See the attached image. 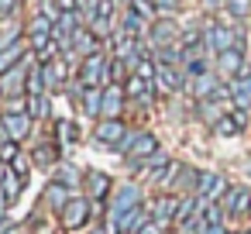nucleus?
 I'll return each mask as SVG.
<instances>
[{
  "label": "nucleus",
  "mask_w": 251,
  "mask_h": 234,
  "mask_svg": "<svg viewBox=\"0 0 251 234\" xmlns=\"http://www.w3.org/2000/svg\"><path fill=\"white\" fill-rule=\"evenodd\" d=\"M76 179H79V176H76V169H73V165H62V169H59V182L76 186Z\"/></svg>",
  "instance_id": "obj_42"
},
{
  "label": "nucleus",
  "mask_w": 251,
  "mask_h": 234,
  "mask_svg": "<svg viewBox=\"0 0 251 234\" xmlns=\"http://www.w3.org/2000/svg\"><path fill=\"white\" fill-rule=\"evenodd\" d=\"M203 42H206V49H213V52L237 49V35H234L230 28H224V25H210V28L203 31Z\"/></svg>",
  "instance_id": "obj_11"
},
{
  "label": "nucleus",
  "mask_w": 251,
  "mask_h": 234,
  "mask_svg": "<svg viewBox=\"0 0 251 234\" xmlns=\"http://www.w3.org/2000/svg\"><path fill=\"white\" fill-rule=\"evenodd\" d=\"M52 28H55V25H52L45 14H35V18L28 21V45H31V52H35V55L52 42Z\"/></svg>",
  "instance_id": "obj_6"
},
{
  "label": "nucleus",
  "mask_w": 251,
  "mask_h": 234,
  "mask_svg": "<svg viewBox=\"0 0 251 234\" xmlns=\"http://www.w3.org/2000/svg\"><path fill=\"white\" fill-rule=\"evenodd\" d=\"M114 59H121V62H127L131 69L145 59V49H141V38H134V35H127V31H117L114 35Z\"/></svg>",
  "instance_id": "obj_3"
},
{
  "label": "nucleus",
  "mask_w": 251,
  "mask_h": 234,
  "mask_svg": "<svg viewBox=\"0 0 251 234\" xmlns=\"http://www.w3.org/2000/svg\"><path fill=\"white\" fill-rule=\"evenodd\" d=\"M73 196H69V186L66 182H49V189H45V203L52 207V210H66V203H69Z\"/></svg>",
  "instance_id": "obj_21"
},
{
  "label": "nucleus",
  "mask_w": 251,
  "mask_h": 234,
  "mask_svg": "<svg viewBox=\"0 0 251 234\" xmlns=\"http://www.w3.org/2000/svg\"><path fill=\"white\" fill-rule=\"evenodd\" d=\"M131 7L141 14V18H155L158 11H155V0H131Z\"/></svg>",
  "instance_id": "obj_38"
},
{
  "label": "nucleus",
  "mask_w": 251,
  "mask_h": 234,
  "mask_svg": "<svg viewBox=\"0 0 251 234\" xmlns=\"http://www.w3.org/2000/svg\"><path fill=\"white\" fill-rule=\"evenodd\" d=\"M86 220H90V200L86 196H73L66 203V210H62V227L66 231H79Z\"/></svg>",
  "instance_id": "obj_7"
},
{
  "label": "nucleus",
  "mask_w": 251,
  "mask_h": 234,
  "mask_svg": "<svg viewBox=\"0 0 251 234\" xmlns=\"http://www.w3.org/2000/svg\"><path fill=\"white\" fill-rule=\"evenodd\" d=\"M176 213H179V200H176V196H162V200L151 207V220L162 224V227L176 224Z\"/></svg>",
  "instance_id": "obj_15"
},
{
  "label": "nucleus",
  "mask_w": 251,
  "mask_h": 234,
  "mask_svg": "<svg viewBox=\"0 0 251 234\" xmlns=\"http://www.w3.org/2000/svg\"><path fill=\"white\" fill-rule=\"evenodd\" d=\"M227 193V179L217 176V172H200V182H196V196L203 200H220Z\"/></svg>",
  "instance_id": "obj_13"
},
{
  "label": "nucleus",
  "mask_w": 251,
  "mask_h": 234,
  "mask_svg": "<svg viewBox=\"0 0 251 234\" xmlns=\"http://www.w3.org/2000/svg\"><path fill=\"white\" fill-rule=\"evenodd\" d=\"M165 162H169V155H165V152H155L151 158H145V165H165Z\"/></svg>",
  "instance_id": "obj_46"
},
{
  "label": "nucleus",
  "mask_w": 251,
  "mask_h": 234,
  "mask_svg": "<svg viewBox=\"0 0 251 234\" xmlns=\"http://www.w3.org/2000/svg\"><path fill=\"white\" fill-rule=\"evenodd\" d=\"M220 207L227 210V213H251V189H244V186H230L224 196H220Z\"/></svg>",
  "instance_id": "obj_12"
},
{
  "label": "nucleus",
  "mask_w": 251,
  "mask_h": 234,
  "mask_svg": "<svg viewBox=\"0 0 251 234\" xmlns=\"http://www.w3.org/2000/svg\"><path fill=\"white\" fill-rule=\"evenodd\" d=\"M200 234H227V231H224V224H203Z\"/></svg>",
  "instance_id": "obj_49"
},
{
  "label": "nucleus",
  "mask_w": 251,
  "mask_h": 234,
  "mask_svg": "<svg viewBox=\"0 0 251 234\" xmlns=\"http://www.w3.org/2000/svg\"><path fill=\"white\" fill-rule=\"evenodd\" d=\"M145 21H148V18H141L134 7H127L124 18H121V31H127V35H134V38H145Z\"/></svg>",
  "instance_id": "obj_23"
},
{
  "label": "nucleus",
  "mask_w": 251,
  "mask_h": 234,
  "mask_svg": "<svg viewBox=\"0 0 251 234\" xmlns=\"http://www.w3.org/2000/svg\"><path fill=\"white\" fill-rule=\"evenodd\" d=\"M134 207H141V193H138V186L134 182H124V186H117L114 189V200H110V220L117 224L127 210H134Z\"/></svg>",
  "instance_id": "obj_4"
},
{
  "label": "nucleus",
  "mask_w": 251,
  "mask_h": 234,
  "mask_svg": "<svg viewBox=\"0 0 251 234\" xmlns=\"http://www.w3.org/2000/svg\"><path fill=\"white\" fill-rule=\"evenodd\" d=\"M0 158H4V162H14V158H18V141H4V145H0Z\"/></svg>",
  "instance_id": "obj_41"
},
{
  "label": "nucleus",
  "mask_w": 251,
  "mask_h": 234,
  "mask_svg": "<svg viewBox=\"0 0 251 234\" xmlns=\"http://www.w3.org/2000/svg\"><path fill=\"white\" fill-rule=\"evenodd\" d=\"M217 73L224 79H237V76H248V66H244V52L241 49H227V52H217Z\"/></svg>",
  "instance_id": "obj_5"
},
{
  "label": "nucleus",
  "mask_w": 251,
  "mask_h": 234,
  "mask_svg": "<svg viewBox=\"0 0 251 234\" xmlns=\"http://www.w3.org/2000/svg\"><path fill=\"white\" fill-rule=\"evenodd\" d=\"M158 62H162V66H176V62H179V45H165V49H158Z\"/></svg>",
  "instance_id": "obj_33"
},
{
  "label": "nucleus",
  "mask_w": 251,
  "mask_h": 234,
  "mask_svg": "<svg viewBox=\"0 0 251 234\" xmlns=\"http://www.w3.org/2000/svg\"><path fill=\"white\" fill-rule=\"evenodd\" d=\"M0 131L7 134V141H25L31 131V114H0Z\"/></svg>",
  "instance_id": "obj_8"
},
{
  "label": "nucleus",
  "mask_w": 251,
  "mask_h": 234,
  "mask_svg": "<svg viewBox=\"0 0 251 234\" xmlns=\"http://www.w3.org/2000/svg\"><path fill=\"white\" fill-rule=\"evenodd\" d=\"M18 31H21V28H4V31H0V52L21 42V35H18Z\"/></svg>",
  "instance_id": "obj_36"
},
{
  "label": "nucleus",
  "mask_w": 251,
  "mask_h": 234,
  "mask_svg": "<svg viewBox=\"0 0 251 234\" xmlns=\"http://www.w3.org/2000/svg\"><path fill=\"white\" fill-rule=\"evenodd\" d=\"M179 86H182V76L176 73V66H162V62H158L155 90H158V93H172V90H179Z\"/></svg>",
  "instance_id": "obj_18"
},
{
  "label": "nucleus",
  "mask_w": 251,
  "mask_h": 234,
  "mask_svg": "<svg viewBox=\"0 0 251 234\" xmlns=\"http://www.w3.org/2000/svg\"><path fill=\"white\" fill-rule=\"evenodd\" d=\"M35 158H38L42 165H52V162H55V152H52V148H38V152H35Z\"/></svg>",
  "instance_id": "obj_45"
},
{
  "label": "nucleus",
  "mask_w": 251,
  "mask_h": 234,
  "mask_svg": "<svg viewBox=\"0 0 251 234\" xmlns=\"http://www.w3.org/2000/svg\"><path fill=\"white\" fill-rule=\"evenodd\" d=\"M193 90H196V97H203V100H206L210 93H217V90H213V76H200Z\"/></svg>",
  "instance_id": "obj_37"
},
{
  "label": "nucleus",
  "mask_w": 251,
  "mask_h": 234,
  "mask_svg": "<svg viewBox=\"0 0 251 234\" xmlns=\"http://www.w3.org/2000/svg\"><path fill=\"white\" fill-rule=\"evenodd\" d=\"M107 69H110V59L103 55V49L86 55L79 62V86H107Z\"/></svg>",
  "instance_id": "obj_1"
},
{
  "label": "nucleus",
  "mask_w": 251,
  "mask_h": 234,
  "mask_svg": "<svg viewBox=\"0 0 251 234\" xmlns=\"http://www.w3.org/2000/svg\"><path fill=\"white\" fill-rule=\"evenodd\" d=\"M155 11H158V18H172L179 11V0H155Z\"/></svg>",
  "instance_id": "obj_39"
},
{
  "label": "nucleus",
  "mask_w": 251,
  "mask_h": 234,
  "mask_svg": "<svg viewBox=\"0 0 251 234\" xmlns=\"http://www.w3.org/2000/svg\"><path fill=\"white\" fill-rule=\"evenodd\" d=\"M11 172H18L21 179H28V162H25V155H18V158L11 162Z\"/></svg>",
  "instance_id": "obj_43"
},
{
  "label": "nucleus",
  "mask_w": 251,
  "mask_h": 234,
  "mask_svg": "<svg viewBox=\"0 0 251 234\" xmlns=\"http://www.w3.org/2000/svg\"><path fill=\"white\" fill-rule=\"evenodd\" d=\"M162 231H165L162 224H155V220H148V224H145V227H141L138 234H162Z\"/></svg>",
  "instance_id": "obj_47"
},
{
  "label": "nucleus",
  "mask_w": 251,
  "mask_h": 234,
  "mask_svg": "<svg viewBox=\"0 0 251 234\" xmlns=\"http://www.w3.org/2000/svg\"><path fill=\"white\" fill-rule=\"evenodd\" d=\"M227 93H230V100H234L237 110H248L251 107V76H237Z\"/></svg>",
  "instance_id": "obj_19"
},
{
  "label": "nucleus",
  "mask_w": 251,
  "mask_h": 234,
  "mask_svg": "<svg viewBox=\"0 0 251 234\" xmlns=\"http://www.w3.org/2000/svg\"><path fill=\"white\" fill-rule=\"evenodd\" d=\"M28 114L31 117H49V100L45 97H28Z\"/></svg>",
  "instance_id": "obj_31"
},
{
  "label": "nucleus",
  "mask_w": 251,
  "mask_h": 234,
  "mask_svg": "<svg viewBox=\"0 0 251 234\" xmlns=\"http://www.w3.org/2000/svg\"><path fill=\"white\" fill-rule=\"evenodd\" d=\"M124 138H127V128L121 124V117H100V124H97V141H100V145L121 148Z\"/></svg>",
  "instance_id": "obj_9"
},
{
  "label": "nucleus",
  "mask_w": 251,
  "mask_h": 234,
  "mask_svg": "<svg viewBox=\"0 0 251 234\" xmlns=\"http://www.w3.org/2000/svg\"><path fill=\"white\" fill-rule=\"evenodd\" d=\"M196 210H200V203L189 196V200H179V213H176V224L179 227H186V220H196Z\"/></svg>",
  "instance_id": "obj_28"
},
{
  "label": "nucleus",
  "mask_w": 251,
  "mask_h": 234,
  "mask_svg": "<svg viewBox=\"0 0 251 234\" xmlns=\"http://www.w3.org/2000/svg\"><path fill=\"white\" fill-rule=\"evenodd\" d=\"M21 182H25V179H21L18 172H7V179H4V186H0V189H4V193H7V203H11V200H18V193H21Z\"/></svg>",
  "instance_id": "obj_29"
},
{
  "label": "nucleus",
  "mask_w": 251,
  "mask_h": 234,
  "mask_svg": "<svg viewBox=\"0 0 251 234\" xmlns=\"http://www.w3.org/2000/svg\"><path fill=\"white\" fill-rule=\"evenodd\" d=\"M244 124H248V114H244V110H237L234 117H227V114H224V117L213 124V131H217V134H224V138H230V134H237Z\"/></svg>",
  "instance_id": "obj_22"
},
{
  "label": "nucleus",
  "mask_w": 251,
  "mask_h": 234,
  "mask_svg": "<svg viewBox=\"0 0 251 234\" xmlns=\"http://www.w3.org/2000/svg\"><path fill=\"white\" fill-rule=\"evenodd\" d=\"M172 38H176V21L172 18H155V25H151V45L165 49V45H172Z\"/></svg>",
  "instance_id": "obj_16"
},
{
  "label": "nucleus",
  "mask_w": 251,
  "mask_h": 234,
  "mask_svg": "<svg viewBox=\"0 0 251 234\" xmlns=\"http://www.w3.org/2000/svg\"><path fill=\"white\" fill-rule=\"evenodd\" d=\"M134 73H138L141 79H148V83H155V73H158V62H151V59L145 55V59H141V62L134 66Z\"/></svg>",
  "instance_id": "obj_30"
},
{
  "label": "nucleus",
  "mask_w": 251,
  "mask_h": 234,
  "mask_svg": "<svg viewBox=\"0 0 251 234\" xmlns=\"http://www.w3.org/2000/svg\"><path fill=\"white\" fill-rule=\"evenodd\" d=\"M28 62H18L14 69H7L4 76H0V93L4 97H21L25 93V83H28Z\"/></svg>",
  "instance_id": "obj_10"
},
{
  "label": "nucleus",
  "mask_w": 251,
  "mask_h": 234,
  "mask_svg": "<svg viewBox=\"0 0 251 234\" xmlns=\"http://www.w3.org/2000/svg\"><path fill=\"white\" fill-rule=\"evenodd\" d=\"M200 110H203V117H206L210 124H217V121L224 117V110H220V107H217L213 100H203V104H200Z\"/></svg>",
  "instance_id": "obj_34"
},
{
  "label": "nucleus",
  "mask_w": 251,
  "mask_h": 234,
  "mask_svg": "<svg viewBox=\"0 0 251 234\" xmlns=\"http://www.w3.org/2000/svg\"><path fill=\"white\" fill-rule=\"evenodd\" d=\"M73 49L79 52V59H86V55H93V52H100V38L83 25L79 31H76V38H73Z\"/></svg>",
  "instance_id": "obj_20"
},
{
  "label": "nucleus",
  "mask_w": 251,
  "mask_h": 234,
  "mask_svg": "<svg viewBox=\"0 0 251 234\" xmlns=\"http://www.w3.org/2000/svg\"><path fill=\"white\" fill-rule=\"evenodd\" d=\"M121 152H127L131 165H138V162H145V158H151V155L158 152V141H155V134H148V131H134V134H127V138L121 141Z\"/></svg>",
  "instance_id": "obj_2"
},
{
  "label": "nucleus",
  "mask_w": 251,
  "mask_h": 234,
  "mask_svg": "<svg viewBox=\"0 0 251 234\" xmlns=\"http://www.w3.org/2000/svg\"><path fill=\"white\" fill-rule=\"evenodd\" d=\"M148 86H151L148 79H141L138 73H131V76H127V83H124V93H127V97H134V100H148Z\"/></svg>",
  "instance_id": "obj_26"
},
{
  "label": "nucleus",
  "mask_w": 251,
  "mask_h": 234,
  "mask_svg": "<svg viewBox=\"0 0 251 234\" xmlns=\"http://www.w3.org/2000/svg\"><path fill=\"white\" fill-rule=\"evenodd\" d=\"M86 28H90L97 38H107V35H110V18H93Z\"/></svg>",
  "instance_id": "obj_32"
},
{
  "label": "nucleus",
  "mask_w": 251,
  "mask_h": 234,
  "mask_svg": "<svg viewBox=\"0 0 251 234\" xmlns=\"http://www.w3.org/2000/svg\"><path fill=\"white\" fill-rule=\"evenodd\" d=\"M227 234H251V231H227Z\"/></svg>",
  "instance_id": "obj_52"
},
{
  "label": "nucleus",
  "mask_w": 251,
  "mask_h": 234,
  "mask_svg": "<svg viewBox=\"0 0 251 234\" xmlns=\"http://www.w3.org/2000/svg\"><path fill=\"white\" fill-rule=\"evenodd\" d=\"M59 134H62V141H76V138H79V131H76L73 121H62V124H59Z\"/></svg>",
  "instance_id": "obj_40"
},
{
  "label": "nucleus",
  "mask_w": 251,
  "mask_h": 234,
  "mask_svg": "<svg viewBox=\"0 0 251 234\" xmlns=\"http://www.w3.org/2000/svg\"><path fill=\"white\" fill-rule=\"evenodd\" d=\"M182 42H186V45H200V42H203V35H200V31H186V35H182Z\"/></svg>",
  "instance_id": "obj_48"
},
{
  "label": "nucleus",
  "mask_w": 251,
  "mask_h": 234,
  "mask_svg": "<svg viewBox=\"0 0 251 234\" xmlns=\"http://www.w3.org/2000/svg\"><path fill=\"white\" fill-rule=\"evenodd\" d=\"M21 55H25V42H18V45H11V49H4V52H0V76H4L7 69H14Z\"/></svg>",
  "instance_id": "obj_27"
},
{
  "label": "nucleus",
  "mask_w": 251,
  "mask_h": 234,
  "mask_svg": "<svg viewBox=\"0 0 251 234\" xmlns=\"http://www.w3.org/2000/svg\"><path fill=\"white\" fill-rule=\"evenodd\" d=\"M18 4H21V0H0V18H11L18 11Z\"/></svg>",
  "instance_id": "obj_44"
},
{
  "label": "nucleus",
  "mask_w": 251,
  "mask_h": 234,
  "mask_svg": "<svg viewBox=\"0 0 251 234\" xmlns=\"http://www.w3.org/2000/svg\"><path fill=\"white\" fill-rule=\"evenodd\" d=\"M124 90L117 86V83H110V86H103V107H100V117H121V110H124Z\"/></svg>",
  "instance_id": "obj_14"
},
{
  "label": "nucleus",
  "mask_w": 251,
  "mask_h": 234,
  "mask_svg": "<svg viewBox=\"0 0 251 234\" xmlns=\"http://www.w3.org/2000/svg\"><path fill=\"white\" fill-rule=\"evenodd\" d=\"M4 179H7V165H4V158H0V186H4Z\"/></svg>",
  "instance_id": "obj_51"
},
{
  "label": "nucleus",
  "mask_w": 251,
  "mask_h": 234,
  "mask_svg": "<svg viewBox=\"0 0 251 234\" xmlns=\"http://www.w3.org/2000/svg\"><path fill=\"white\" fill-rule=\"evenodd\" d=\"M206 7H227V0H203Z\"/></svg>",
  "instance_id": "obj_50"
},
{
  "label": "nucleus",
  "mask_w": 251,
  "mask_h": 234,
  "mask_svg": "<svg viewBox=\"0 0 251 234\" xmlns=\"http://www.w3.org/2000/svg\"><path fill=\"white\" fill-rule=\"evenodd\" d=\"M148 220H151V213H148L145 207H134V210H127V213L117 220V227H121V234H138Z\"/></svg>",
  "instance_id": "obj_17"
},
{
  "label": "nucleus",
  "mask_w": 251,
  "mask_h": 234,
  "mask_svg": "<svg viewBox=\"0 0 251 234\" xmlns=\"http://www.w3.org/2000/svg\"><path fill=\"white\" fill-rule=\"evenodd\" d=\"M227 11L234 18H248L251 14V0H227Z\"/></svg>",
  "instance_id": "obj_35"
},
{
  "label": "nucleus",
  "mask_w": 251,
  "mask_h": 234,
  "mask_svg": "<svg viewBox=\"0 0 251 234\" xmlns=\"http://www.w3.org/2000/svg\"><path fill=\"white\" fill-rule=\"evenodd\" d=\"M79 97H83V110H86L90 117H100V107H103V86H86Z\"/></svg>",
  "instance_id": "obj_24"
},
{
  "label": "nucleus",
  "mask_w": 251,
  "mask_h": 234,
  "mask_svg": "<svg viewBox=\"0 0 251 234\" xmlns=\"http://www.w3.org/2000/svg\"><path fill=\"white\" fill-rule=\"evenodd\" d=\"M86 189H90V196L93 200H107V193H110V179L103 176V172H86Z\"/></svg>",
  "instance_id": "obj_25"
}]
</instances>
